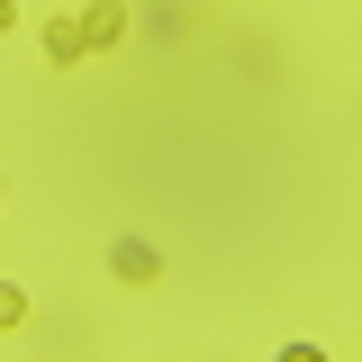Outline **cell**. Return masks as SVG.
<instances>
[{"instance_id": "2", "label": "cell", "mask_w": 362, "mask_h": 362, "mask_svg": "<svg viewBox=\"0 0 362 362\" xmlns=\"http://www.w3.org/2000/svg\"><path fill=\"white\" fill-rule=\"evenodd\" d=\"M45 54L54 64H82L90 45H82V18H45Z\"/></svg>"}, {"instance_id": "3", "label": "cell", "mask_w": 362, "mask_h": 362, "mask_svg": "<svg viewBox=\"0 0 362 362\" xmlns=\"http://www.w3.org/2000/svg\"><path fill=\"white\" fill-rule=\"evenodd\" d=\"M118 37H127V9H118V0H100V9L82 18V45H118Z\"/></svg>"}, {"instance_id": "4", "label": "cell", "mask_w": 362, "mask_h": 362, "mask_svg": "<svg viewBox=\"0 0 362 362\" xmlns=\"http://www.w3.org/2000/svg\"><path fill=\"white\" fill-rule=\"evenodd\" d=\"M18 317H28V290H18V281H0V326H18Z\"/></svg>"}, {"instance_id": "1", "label": "cell", "mask_w": 362, "mask_h": 362, "mask_svg": "<svg viewBox=\"0 0 362 362\" xmlns=\"http://www.w3.org/2000/svg\"><path fill=\"white\" fill-rule=\"evenodd\" d=\"M109 272H118L127 290H154V281H163V254H154L145 235H118V245H109Z\"/></svg>"}, {"instance_id": "5", "label": "cell", "mask_w": 362, "mask_h": 362, "mask_svg": "<svg viewBox=\"0 0 362 362\" xmlns=\"http://www.w3.org/2000/svg\"><path fill=\"white\" fill-rule=\"evenodd\" d=\"M9 28H18V0H0V37H9Z\"/></svg>"}]
</instances>
